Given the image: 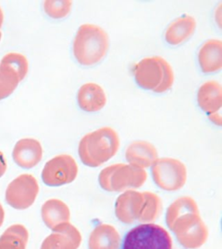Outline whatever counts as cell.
Instances as JSON below:
<instances>
[{
	"instance_id": "6da1fadb",
	"label": "cell",
	"mask_w": 222,
	"mask_h": 249,
	"mask_svg": "<svg viewBox=\"0 0 222 249\" xmlns=\"http://www.w3.org/2000/svg\"><path fill=\"white\" fill-rule=\"evenodd\" d=\"M120 146L117 132L111 127H102L82 138L78 145L81 161L89 167H98L117 154Z\"/></svg>"
},
{
	"instance_id": "7a4b0ae2",
	"label": "cell",
	"mask_w": 222,
	"mask_h": 249,
	"mask_svg": "<svg viewBox=\"0 0 222 249\" xmlns=\"http://www.w3.org/2000/svg\"><path fill=\"white\" fill-rule=\"evenodd\" d=\"M109 49V36L95 24H82L73 43V53L81 65L91 66L105 56Z\"/></svg>"
},
{
	"instance_id": "3957f363",
	"label": "cell",
	"mask_w": 222,
	"mask_h": 249,
	"mask_svg": "<svg viewBox=\"0 0 222 249\" xmlns=\"http://www.w3.org/2000/svg\"><path fill=\"white\" fill-rule=\"evenodd\" d=\"M137 85L155 93H164L170 89L175 76L170 64L160 56L141 60L134 67Z\"/></svg>"
},
{
	"instance_id": "277c9868",
	"label": "cell",
	"mask_w": 222,
	"mask_h": 249,
	"mask_svg": "<svg viewBox=\"0 0 222 249\" xmlns=\"http://www.w3.org/2000/svg\"><path fill=\"white\" fill-rule=\"evenodd\" d=\"M147 172L131 164L116 163L101 170L99 183L104 191L119 192L129 189H137L147 180Z\"/></svg>"
},
{
	"instance_id": "5b68a950",
	"label": "cell",
	"mask_w": 222,
	"mask_h": 249,
	"mask_svg": "<svg viewBox=\"0 0 222 249\" xmlns=\"http://www.w3.org/2000/svg\"><path fill=\"white\" fill-rule=\"evenodd\" d=\"M173 242L168 231L154 223L141 224L127 233L121 249H172Z\"/></svg>"
},
{
	"instance_id": "8992f818",
	"label": "cell",
	"mask_w": 222,
	"mask_h": 249,
	"mask_svg": "<svg viewBox=\"0 0 222 249\" xmlns=\"http://www.w3.org/2000/svg\"><path fill=\"white\" fill-rule=\"evenodd\" d=\"M170 230L177 241L186 249H197L205 244L208 238L207 227L200 213H188L178 218Z\"/></svg>"
},
{
	"instance_id": "52a82bcc",
	"label": "cell",
	"mask_w": 222,
	"mask_h": 249,
	"mask_svg": "<svg viewBox=\"0 0 222 249\" xmlns=\"http://www.w3.org/2000/svg\"><path fill=\"white\" fill-rule=\"evenodd\" d=\"M151 168L154 182L161 190L176 191L187 181V169L182 162L170 158L157 159Z\"/></svg>"
},
{
	"instance_id": "ba28073f",
	"label": "cell",
	"mask_w": 222,
	"mask_h": 249,
	"mask_svg": "<svg viewBox=\"0 0 222 249\" xmlns=\"http://www.w3.org/2000/svg\"><path fill=\"white\" fill-rule=\"evenodd\" d=\"M78 173V166L70 155L57 156L47 162L43 168L42 178L49 186H61L72 183Z\"/></svg>"
},
{
	"instance_id": "9c48e42d",
	"label": "cell",
	"mask_w": 222,
	"mask_h": 249,
	"mask_svg": "<svg viewBox=\"0 0 222 249\" xmlns=\"http://www.w3.org/2000/svg\"><path fill=\"white\" fill-rule=\"evenodd\" d=\"M197 100L200 107L218 125H222V87L219 82H205L198 91Z\"/></svg>"
},
{
	"instance_id": "30bf717a",
	"label": "cell",
	"mask_w": 222,
	"mask_h": 249,
	"mask_svg": "<svg viewBox=\"0 0 222 249\" xmlns=\"http://www.w3.org/2000/svg\"><path fill=\"white\" fill-rule=\"evenodd\" d=\"M143 203L144 196L142 192L125 191L117 199L116 215L122 223L132 224L138 221Z\"/></svg>"
},
{
	"instance_id": "8fae6325",
	"label": "cell",
	"mask_w": 222,
	"mask_h": 249,
	"mask_svg": "<svg viewBox=\"0 0 222 249\" xmlns=\"http://www.w3.org/2000/svg\"><path fill=\"white\" fill-rule=\"evenodd\" d=\"M54 232L47 239L43 249H78L82 242L81 233L69 222L56 226Z\"/></svg>"
},
{
	"instance_id": "7c38bea8",
	"label": "cell",
	"mask_w": 222,
	"mask_h": 249,
	"mask_svg": "<svg viewBox=\"0 0 222 249\" xmlns=\"http://www.w3.org/2000/svg\"><path fill=\"white\" fill-rule=\"evenodd\" d=\"M125 157L129 164L143 169L151 166L156 162L158 159V152L151 143L137 140L128 146Z\"/></svg>"
},
{
	"instance_id": "4fadbf2b",
	"label": "cell",
	"mask_w": 222,
	"mask_h": 249,
	"mask_svg": "<svg viewBox=\"0 0 222 249\" xmlns=\"http://www.w3.org/2000/svg\"><path fill=\"white\" fill-rule=\"evenodd\" d=\"M43 156L42 145L34 139H23L16 144L13 158L21 167L31 168L40 162Z\"/></svg>"
},
{
	"instance_id": "5bb4252c",
	"label": "cell",
	"mask_w": 222,
	"mask_h": 249,
	"mask_svg": "<svg viewBox=\"0 0 222 249\" xmlns=\"http://www.w3.org/2000/svg\"><path fill=\"white\" fill-rule=\"evenodd\" d=\"M78 101L80 108L93 113L100 111L106 105L107 98L101 86L86 83L78 90Z\"/></svg>"
},
{
	"instance_id": "9a60e30c",
	"label": "cell",
	"mask_w": 222,
	"mask_h": 249,
	"mask_svg": "<svg viewBox=\"0 0 222 249\" xmlns=\"http://www.w3.org/2000/svg\"><path fill=\"white\" fill-rule=\"evenodd\" d=\"M200 66L204 73H215L222 67V43L221 40L211 39L200 49Z\"/></svg>"
},
{
	"instance_id": "2e32d148",
	"label": "cell",
	"mask_w": 222,
	"mask_h": 249,
	"mask_svg": "<svg viewBox=\"0 0 222 249\" xmlns=\"http://www.w3.org/2000/svg\"><path fill=\"white\" fill-rule=\"evenodd\" d=\"M121 236L113 226L100 224L97 226L89 238L90 249H119Z\"/></svg>"
},
{
	"instance_id": "e0dca14e",
	"label": "cell",
	"mask_w": 222,
	"mask_h": 249,
	"mask_svg": "<svg viewBox=\"0 0 222 249\" xmlns=\"http://www.w3.org/2000/svg\"><path fill=\"white\" fill-rule=\"evenodd\" d=\"M196 21L191 16L183 15L168 25L165 40L171 45H179L189 38L195 32Z\"/></svg>"
},
{
	"instance_id": "ac0fdd59",
	"label": "cell",
	"mask_w": 222,
	"mask_h": 249,
	"mask_svg": "<svg viewBox=\"0 0 222 249\" xmlns=\"http://www.w3.org/2000/svg\"><path fill=\"white\" fill-rule=\"evenodd\" d=\"M43 214L44 222L51 230L59 224L69 222L70 219L69 207L58 199H51L44 203Z\"/></svg>"
},
{
	"instance_id": "d6986e66",
	"label": "cell",
	"mask_w": 222,
	"mask_h": 249,
	"mask_svg": "<svg viewBox=\"0 0 222 249\" xmlns=\"http://www.w3.org/2000/svg\"><path fill=\"white\" fill-rule=\"evenodd\" d=\"M188 213H200L197 203L190 196H182L172 202L166 214V222L168 229H171L178 218Z\"/></svg>"
},
{
	"instance_id": "ffe728a7",
	"label": "cell",
	"mask_w": 222,
	"mask_h": 249,
	"mask_svg": "<svg viewBox=\"0 0 222 249\" xmlns=\"http://www.w3.org/2000/svg\"><path fill=\"white\" fill-rule=\"evenodd\" d=\"M142 193L144 196V203L138 222H142L144 224L153 223L156 222L162 213V202L160 197L153 192L145 191Z\"/></svg>"
},
{
	"instance_id": "44dd1931",
	"label": "cell",
	"mask_w": 222,
	"mask_h": 249,
	"mask_svg": "<svg viewBox=\"0 0 222 249\" xmlns=\"http://www.w3.org/2000/svg\"><path fill=\"white\" fill-rule=\"evenodd\" d=\"M21 82L19 74L3 62H0V101L10 96Z\"/></svg>"
},
{
	"instance_id": "7402d4cb",
	"label": "cell",
	"mask_w": 222,
	"mask_h": 249,
	"mask_svg": "<svg viewBox=\"0 0 222 249\" xmlns=\"http://www.w3.org/2000/svg\"><path fill=\"white\" fill-rule=\"evenodd\" d=\"M71 5L70 0H46L43 7L47 15L52 18H62L69 14Z\"/></svg>"
},
{
	"instance_id": "603a6c76",
	"label": "cell",
	"mask_w": 222,
	"mask_h": 249,
	"mask_svg": "<svg viewBox=\"0 0 222 249\" xmlns=\"http://www.w3.org/2000/svg\"><path fill=\"white\" fill-rule=\"evenodd\" d=\"M0 62H3L8 66L11 67L12 70L16 71L17 74H19L21 81L27 74L29 64H28L27 59L25 58V56H23V54L9 53L4 55Z\"/></svg>"
},
{
	"instance_id": "cb8c5ba5",
	"label": "cell",
	"mask_w": 222,
	"mask_h": 249,
	"mask_svg": "<svg viewBox=\"0 0 222 249\" xmlns=\"http://www.w3.org/2000/svg\"><path fill=\"white\" fill-rule=\"evenodd\" d=\"M3 21H4V14H3V12H2V10L0 8V28L2 27Z\"/></svg>"
},
{
	"instance_id": "d4e9b609",
	"label": "cell",
	"mask_w": 222,
	"mask_h": 249,
	"mask_svg": "<svg viewBox=\"0 0 222 249\" xmlns=\"http://www.w3.org/2000/svg\"><path fill=\"white\" fill-rule=\"evenodd\" d=\"M3 165L4 166V160H3V157L1 155V153H0V171L2 170V168H3Z\"/></svg>"
},
{
	"instance_id": "484cf974",
	"label": "cell",
	"mask_w": 222,
	"mask_h": 249,
	"mask_svg": "<svg viewBox=\"0 0 222 249\" xmlns=\"http://www.w3.org/2000/svg\"><path fill=\"white\" fill-rule=\"evenodd\" d=\"M1 36H2V34H1V32H0V40H1Z\"/></svg>"
}]
</instances>
